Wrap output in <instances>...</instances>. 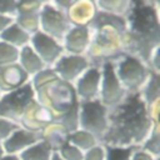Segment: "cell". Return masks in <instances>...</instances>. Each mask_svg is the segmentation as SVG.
<instances>
[{
  "instance_id": "15",
  "label": "cell",
  "mask_w": 160,
  "mask_h": 160,
  "mask_svg": "<svg viewBox=\"0 0 160 160\" xmlns=\"http://www.w3.org/2000/svg\"><path fill=\"white\" fill-rule=\"evenodd\" d=\"M65 48L72 55H79L82 52L89 44V29L84 25H76L71 28L65 35Z\"/></svg>"
},
{
  "instance_id": "12",
  "label": "cell",
  "mask_w": 160,
  "mask_h": 160,
  "mask_svg": "<svg viewBox=\"0 0 160 160\" xmlns=\"http://www.w3.org/2000/svg\"><path fill=\"white\" fill-rule=\"evenodd\" d=\"M100 81L101 71L98 66L86 69V71L80 78H78L75 94H78L79 98H81V101L94 100L95 96L99 94Z\"/></svg>"
},
{
  "instance_id": "19",
  "label": "cell",
  "mask_w": 160,
  "mask_h": 160,
  "mask_svg": "<svg viewBox=\"0 0 160 160\" xmlns=\"http://www.w3.org/2000/svg\"><path fill=\"white\" fill-rule=\"evenodd\" d=\"M159 95H160V84H159V74L150 70V74H149V78L145 82V89L141 94V98L142 100L145 101V104L148 106L152 105L158 99H159Z\"/></svg>"
},
{
  "instance_id": "11",
  "label": "cell",
  "mask_w": 160,
  "mask_h": 160,
  "mask_svg": "<svg viewBox=\"0 0 160 160\" xmlns=\"http://www.w3.org/2000/svg\"><path fill=\"white\" fill-rule=\"evenodd\" d=\"M44 2L41 1H18L16 24L26 32H36L39 29V15Z\"/></svg>"
},
{
  "instance_id": "23",
  "label": "cell",
  "mask_w": 160,
  "mask_h": 160,
  "mask_svg": "<svg viewBox=\"0 0 160 160\" xmlns=\"http://www.w3.org/2000/svg\"><path fill=\"white\" fill-rule=\"evenodd\" d=\"M144 150L145 151H149L150 154L155 155L156 159L159 156V152H160V135H159V129H158V125L155 124L151 134L149 135V138L144 141Z\"/></svg>"
},
{
  "instance_id": "8",
  "label": "cell",
  "mask_w": 160,
  "mask_h": 160,
  "mask_svg": "<svg viewBox=\"0 0 160 160\" xmlns=\"http://www.w3.org/2000/svg\"><path fill=\"white\" fill-rule=\"evenodd\" d=\"M44 86L49 88L46 90L48 96H49V102H50L51 108L54 110H56L58 112L62 114L68 109H70L72 105L78 104L75 89L72 88L71 84L59 80V78H58V79L45 84Z\"/></svg>"
},
{
  "instance_id": "17",
  "label": "cell",
  "mask_w": 160,
  "mask_h": 160,
  "mask_svg": "<svg viewBox=\"0 0 160 160\" xmlns=\"http://www.w3.org/2000/svg\"><path fill=\"white\" fill-rule=\"evenodd\" d=\"M0 39L12 46H26L30 41V35L16 22H12L2 32H0Z\"/></svg>"
},
{
  "instance_id": "24",
  "label": "cell",
  "mask_w": 160,
  "mask_h": 160,
  "mask_svg": "<svg viewBox=\"0 0 160 160\" xmlns=\"http://www.w3.org/2000/svg\"><path fill=\"white\" fill-rule=\"evenodd\" d=\"M59 150H60L59 155L62 160H84L81 150H79L78 148H75L69 142H65Z\"/></svg>"
},
{
  "instance_id": "9",
  "label": "cell",
  "mask_w": 160,
  "mask_h": 160,
  "mask_svg": "<svg viewBox=\"0 0 160 160\" xmlns=\"http://www.w3.org/2000/svg\"><path fill=\"white\" fill-rule=\"evenodd\" d=\"M89 60L85 56L81 55H62L60 56L54 65L52 71L56 74V76L61 78L62 81H72L82 74L88 66Z\"/></svg>"
},
{
  "instance_id": "31",
  "label": "cell",
  "mask_w": 160,
  "mask_h": 160,
  "mask_svg": "<svg viewBox=\"0 0 160 160\" xmlns=\"http://www.w3.org/2000/svg\"><path fill=\"white\" fill-rule=\"evenodd\" d=\"M2 154H4V150H2V146L0 145V158L2 156Z\"/></svg>"
},
{
  "instance_id": "27",
  "label": "cell",
  "mask_w": 160,
  "mask_h": 160,
  "mask_svg": "<svg viewBox=\"0 0 160 160\" xmlns=\"http://www.w3.org/2000/svg\"><path fill=\"white\" fill-rule=\"evenodd\" d=\"M85 160H104V151L99 146H94L91 148L86 156H85Z\"/></svg>"
},
{
  "instance_id": "20",
  "label": "cell",
  "mask_w": 160,
  "mask_h": 160,
  "mask_svg": "<svg viewBox=\"0 0 160 160\" xmlns=\"http://www.w3.org/2000/svg\"><path fill=\"white\" fill-rule=\"evenodd\" d=\"M68 142L74 145L79 150L80 149L81 150H90L91 148L95 146L96 139L91 134L80 130V131H74V132L69 134L68 135Z\"/></svg>"
},
{
  "instance_id": "18",
  "label": "cell",
  "mask_w": 160,
  "mask_h": 160,
  "mask_svg": "<svg viewBox=\"0 0 160 160\" xmlns=\"http://www.w3.org/2000/svg\"><path fill=\"white\" fill-rule=\"evenodd\" d=\"M51 151L50 145L45 140L38 141L21 151L19 160H51Z\"/></svg>"
},
{
  "instance_id": "30",
  "label": "cell",
  "mask_w": 160,
  "mask_h": 160,
  "mask_svg": "<svg viewBox=\"0 0 160 160\" xmlns=\"http://www.w3.org/2000/svg\"><path fill=\"white\" fill-rule=\"evenodd\" d=\"M51 160H62V159L60 158V155H59L58 152H54V154L51 155Z\"/></svg>"
},
{
  "instance_id": "28",
  "label": "cell",
  "mask_w": 160,
  "mask_h": 160,
  "mask_svg": "<svg viewBox=\"0 0 160 160\" xmlns=\"http://www.w3.org/2000/svg\"><path fill=\"white\" fill-rule=\"evenodd\" d=\"M10 24H12V19L10 16L0 15V32H2Z\"/></svg>"
},
{
  "instance_id": "26",
  "label": "cell",
  "mask_w": 160,
  "mask_h": 160,
  "mask_svg": "<svg viewBox=\"0 0 160 160\" xmlns=\"http://www.w3.org/2000/svg\"><path fill=\"white\" fill-rule=\"evenodd\" d=\"M18 1H0V15L4 14H16Z\"/></svg>"
},
{
  "instance_id": "14",
  "label": "cell",
  "mask_w": 160,
  "mask_h": 160,
  "mask_svg": "<svg viewBox=\"0 0 160 160\" xmlns=\"http://www.w3.org/2000/svg\"><path fill=\"white\" fill-rule=\"evenodd\" d=\"M28 74L18 64L0 66V91H11L26 84Z\"/></svg>"
},
{
  "instance_id": "16",
  "label": "cell",
  "mask_w": 160,
  "mask_h": 160,
  "mask_svg": "<svg viewBox=\"0 0 160 160\" xmlns=\"http://www.w3.org/2000/svg\"><path fill=\"white\" fill-rule=\"evenodd\" d=\"M19 58H20V66L24 69V71L28 75L38 74L45 69V64L29 45L22 46L21 51H19Z\"/></svg>"
},
{
  "instance_id": "21",
  "label": "cell",
  "mask_w": 160,
  "mask_h": 160,
  "mask_svg": "<svg viewBox=\"0 0 160 160\" xmlns=\"http://www.w3.org/2000/svg\"><path fill=\"white\" fill-rule=\"evenodd\" d=\"M19 60V50L4 41H0V66L15 64Z\"/></svg>"
},
{
  "instance_id": "5",
  "label": "cell",
  "mask_w": 160,
  "mask_h": 160,
  "mask_svg": "<svg viewBox=\"0 0 160 160\" xmlns=\"http://www.w3.org/2000/svg\"><path fill=\"white\" fill-rule=\"evenodd\" d=\"M79 126L82 131L101 140L108 130V108L100 100L81 101L79 104Z\"/></svg>"
},
{
  "instance_id": "4",
  "label": "cell",
  "mask_w": 160,
  "mask_h": 160,
  "mask_svg": "<svg viewBox=\"0 0 160 160\" xmlns=\"http://www.w3.org/2000/svg\"><path fill=\"white\" fill-rule=\"evenodd\" d=\"M35 89L31 82H26L22 86L6 92L0 98V118L9 119L10 121H20L25 118L34 102Z\"/></svg>"
},
{
  "instance_id": "6",
  "label": "cell",
  "mask_w": 160,
  "mask_h": 160,
  "mask_svg": "<svg viewBox=\"0 0 160 160\" xmlns=\"http://www.w3.org/2000/svg\"><path fill=\"white\" fill-rule=\"evenodd\" d=\"M39 26H41L44 34L49 35L54 40H59L64 39L71 29V20L70 16L60 9L54 8L50 2H45L40 10Z\"/></svg>"
},
{
  "instance_id": "1",
  "label": "cell",
  "mask_w": 160,
  "mask_h": 160,
  "mask_svg": "<svg viewBox=\"0 0 160 160\" xmlns=\"http://www.w3.org/2000/svg\"><path fill=\"white\" fill-rule=\"evenodd\" d=\"M154 126L141 92H128L118 105L108 109V130L100 141L105 146H138L144 144Z\"/></svg>"
},
{
  "instance_id": "7",
  "label": "cell",
  "mask_w": 160,
  "mask_h": 160,
  "mask_svg": "<svg viewBox=\"0 0 160 160\" xmlns=\"http://www.w3.org/2000/svg\"><path fill=\"white\" fill-rule=\"evenodd\" d=\"M99 92H100V102L108 109L118 105L128 94L119 82L111 61L102 62L101 88L99 89Z\"/></svg>"
},
{
  "instance_id": "25",
  "label": "cell",
  "mask_w": 160,
  "mask_h": 160,
  "mask_svg": "<svg viewBox=\"0 0 160 160\" xmlns=\"http://www.w3.org/2000/svg\"><path fill=\"white\" fill-rule=\"evenodd\" d=\"M19 128H20V126H19L16 122L0 118V141H1V140H6V139H8L15 130H18Z\"/></svg>"
},
{
  "instance_id": "2",
  "label": "cell",
  "mask_w": 160,
  "mask_h": 160,
  "mask_svg": "<svg viewBox=\"0 0 160 160\" xmlns=\"http://www.w3.org/2000/svg\"><path fill=\"white\" fill-rule=\"evenodd\" d=\"M154 5V1H131L121 36V51L139 59L150 70L151 58L160 44V22Z\"/></svg>"
},
{
  "instance_id": "3",
  "label": "cell",
  "mask_w": 160,
  "mask_h": 160,
  "mask_svg": "<svg viewBox=\"0 0 160 160\" xmlns=\"http://www.w3.org/2000/svg\"><path fill=\"white\" fill-rule=\"evenodd\" d=\"M115 60L118 64H112L114 70L124 90L126 92H138L146 82L150 69L142 61L128 54H121Z\"/></svg>"
},
{
  "instance_id": "10",
  "label": "cell",
  "mask_w": 160,
  "mask_h": 160,
  "mask_svg": "<svg viewBox=\"0 0 160 160\" xmlns=\"http://www.w3.org/2000/svg\"><path fill=\"white\" fill-rule=\"evenodd\" d=\"M30 40L32 44V50L44 64H55L62 52V46L42 31H36Z\"/></svg>"
},
{
  "instance_id": "22",
  "label": "cell",
  "mask_w": 160,
  "mask_h": 160,
  "mask_svg": "<svg viewBox=\"0 0 160 160\" xmlns=\"http://www.w3.org/2000/svg\"><path fill=\"white\" fill-rule=\"evenodd\" d=\"M105 149H106V159L105 160H130L131 155L139 148L138 146H128V148L105 146Z\"/></svg>"
},
{
  "instance_id": "13",
  "label": "cell",
  "mask_w": 160,
  "mask_h": 160,
  "mask_svg": "<svg viewBox=\"0 0 160 160\" xmlns=\"http://www.w3.org/2000/svg\"><path fill=\"white\" fill-rule=\"evenodd\" d=\"M41 132H35L19 128L6 140H4V150L8 154H14L16 151L28 149L29 146L36 144L41 139Z\"/></svg>"
},
{
  "instance_id": "29",
  "label": "cell",
  "mask_w": 160,
  "mask_h": 160,
  "mask_svg": "<svg viewBox=\"0 0 160 160\" xmlns=\"http://www.w3.org/2000/svg\"><path fill=\"white\" fill-rule=\"evenodd\" d=\"M0 160H19V158L15 155H6V156H1Z\"/></svg>"
}]
</instances>
